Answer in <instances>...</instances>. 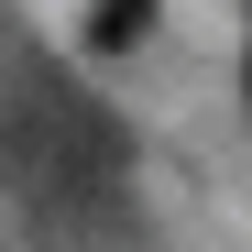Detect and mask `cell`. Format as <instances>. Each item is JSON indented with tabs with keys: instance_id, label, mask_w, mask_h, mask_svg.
I'll return each instance as SVG.
<instances>
[{
	"instance_id": "1",
	"label": "cell",
	"mask_w": 252,
	"mask_h": 252,
	"mask_svg": "<svg viewBox=\"0 0 252 252\" xmlns=\"http://www.w3.org/2000/svg\"><path fill=\"white\" fill-rule=\"evenodd\" d=\"M143 22H154V0H99V22H88V44H99V55H121V44H132Z\"/></svg>"
}]
</instances>
